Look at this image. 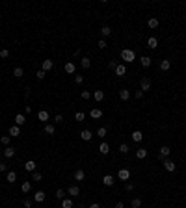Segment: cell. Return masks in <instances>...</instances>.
<instances>
[{
	"label": "cell",
	"instance_id": "1",
	"mask_svg": "<svg viewBox=\"0 0 186 208\" xmlns=\"http://www.w3.org/2000/svg\"><path fill=\"white\" fill-rule=\"evenodd\" d=\"M121 60L127 62V63H132L134 60H136V54H134V50H130V48H123L121 50Z\"/></svg>",
	"mask_w": 186,
	"mask_h": 208
},
{
	"label": "cell",
	"instance_id": "2",
	"mask_svg": "<svg viewBox=\"0 0 186 208\" xmlns=\"http://www.w3.org/2000/svg\"><path fill=\"white\" fill-rule=\"evenodd\" d=\"M162 164H164V169L168 171V173H173V171L177 169V164H175L173 160H169V158H166V160L162 162Z\"/></svg>",
	"mask_w": 186,
	"mask_h": 208
},
{
	"label": "cell",
	"instance_id": "3",
	"mask_svg": "<svg viewBox=\"0 0 186 208\" xmlns=\"http://www.w3.org/2000/svg\"><path fill=\"white\" fill-rule=\"evenodd\" d=\"M169 153H171V149H169V147L168 145H164V147H160V151H158V160H166V158H168V156H169Z\"/></svg>",
	"mask_w": 186,
	"mask_h": 208
},
{
	"label": "cell",
	"instance_id": "4",
	"mask_svg": "<svg viewBox=\"0 0 186 208\" xmlns=\"http://www.w3.org/2000/svg\"><path fill=\"white\" fill-rule=\"evenodd\" d=\"M117 179L121 180V182H127V180L130 179V171H128V169H119V171H117Z\"/></svg>",
	"mask_w": 186,
	"mask_h": 208
},
{
	"label": "cell",
	"instance_id": "5",
	"mask_svg": "<svg viewBox=\"0 0 186 208\" xmlns=\"http://www.w3.org/2000/svg\"><path fill=\"white\" fill-rule=\"evenodd\" d=\"M41 69L45 71V73L52 71V69H54V62H52V60H43V63H41Z\"/></svg>",
	"mask_w": 186,
	"mask_h": 208
},
{
	"label": "cell",
	"instance_id": "6",
	"mask_svg": "<svg viewBox=\"0 0 186 208\" xmlns=\"http://www.w3.org/2000/svg\"><path fill=\"white\" fill-rule=\"evenodd\" d=\"M37 119L41 121V123L47 125V123H48V111H47V110H39V111H37Z\"/></svg>",
	"mask_w": 186,
	"mask_h": 208
},
{
	"label": "cell",
	"instance_id": "7",
	"mask_svg": "<svg viewBox=\"0 0 186 208\" xmlns=\"http://www.w3.org/2000/svg\"><path fill=\"white\" fill-rule=\"evenodd\" d=\"M151 85H153V84H151V80H149V78H142V82H140V89H142L143 93H145V91H149V89H151Z\"/></svg>",
	"mask_w": 186,
	"mask_h": 208
},
{
	"label": "cell",
	"instance_id": "8",
	"mask_svg": "<svg viewBox=\"0 0 186 208\" xmlns=\"http://www.w3.org/2000/svg\"><path fill=\"white\" fill-rule=\"evenodd\" d=\"M8 132H9V138H19V136H21V126L13 125V126H11V128H9Z\"/></svg>",
	"mask_w": 186,
	"mask_h": 208
},
{
	"label": "cell",
	"instance_id": "9",
	"mask_svg": "<svg viewBox=\"0 0 186 208\" xmlns=\"http://www.w3.org/2000/svg\"><path fill=\"white\" fill-rule=\"evenodd\" d=\"M102 184L108 186V188H112V186L115 184V179H114L112 175H104V176H102Z\"/></svg>",
	"mask_w": 186,
	"mask_h": 208
},
{
	"label": "cell",
	"instance_id": "10",
	"mask_svg": "<svg viewBox=\"0 0 186 208\" xmlns=\"http://www.w3.org/2000/svg\"><path fill=\"white\" fill-rule=\"evenodd\" d=\"M36 167H37V164L34 160H28V162H24V169L28 171V173H34L36 171Z\"/></svg>",
	"mask_w": 186,
	"mask_h": 208
},
{
	"label": "cell",
	"instance_id": "11",
	"mask_svg": "<svg viewBox=\"0 0 186 208\" xmlns=\"http://www.w3.org/2000/svg\"><path fill=\"white\" fill-rule=\"evenodd\" d=\"M63 71H65V73H67V74H73L74 71H77V65H74L73 62H67V63L63 65Z\"/></svg>",
	"mask_w": 186,
	"mask_h": 208
},
{
	"label": "cell",
	"instance_id": "12",
	"mask_svg": "<svg viewBox=\"0 0 186 208\" xmlns=\"http://www.w3.org/2000/svg\"><path fill=\"white\" fill-rule=\"evenodd\" d=\"M45 197H47V195H45V191H41V190H39V191H34V202H43Z\"/></svg>",
	"mask_w": 186,
	"mask_h": 208
},
{
	"label": "cell",
	"instance_id": "13",
	"mask_svg": "<svg viewBox=\"0 0 186 208\" xmlns=\"http://www.w3.org/2000/svg\"><path fill=\"white\" fill-rule=\"evenodd\" d=\"M115 74H117V76H125V74H127V65L119 63L117 67H115Z\"/></svg>",
	"mask_w": 186,
	"mask_h": 208
},
{
	"label": "cell",
	"instance_id": "14",
	"mask_svg": "<svg viewBox=\"0 0 186 208\" xmlns=\"http://www.w3.org/2000/svg\"><path fill=\"white\" fill-rule=\"evenodd\" d=\"M80 138H82L84 141H89V139L93 138V132H91V130H88V128H84L82 132H80Z\"/></svg>",
	"mask_w": 186,
	"mask_h": 208
},
{
	"label": "cell",
	"instance_id": "15",
	"mask_svg": "<svg viewBox=\"0 0 186 208\" xmlns=\"http://www.w3.org/2000/svg\"><path fill=\"white\" fill-rule=\"evenodd\" d=\"M130 138H132V141H136V143H140V141L143 139V134L140 130H134L132 134H130Z\"/></svg>",
	"mask_w": 186,
	"mask_h": 208
},
{
	"label": "cell",
	"instance_id": "16",
	"mask_svg": "<svg viewBox=\"0 0 186 208\" xmlns=\"http://www.w3.org/2000/svg\"><path fill=\"white\" fill-rule=\"evenodd\" d=\"M67 193L71 195V197H78V195H80V188H78V186H69Z\"/></svg>",
	"mask_w": 186,
	"mask_h": 208
},
{
	"label": "cell",
	"instance_id": "17",
	"mask_svg": "<svg viewBox=\"0 0 186 208\" xmlns=\"http://www.w3.org/2000/svg\"><path fill=\"white\" fill-rule=\"evenodd\" d=\"M99 153H100V154H108V153H110V145L106 143V141H102V143L99 145Z\"/></svg>",
	"mask_w": 186,
	"mask_h": 208
},
{
	"label": "cell",
	"instance_id": "18",
	"mask_svg": "<svg viewBox=\"0 0 186 208\" xmlns=\"http://www.w3.org/2000/svg\"><path fill=\"white\" fill-rule=\"evenodd\" d=\"M84 179H86V173H84V169H77V171H74V180L82 182Z\"/></svg>",
	"mask_w": 186,
	"mask_h": 208
},
{
	"label": "cell",
	"instance_id": "19",
	"mask_svg": "<svg viewBox=\"0 0 186 208\" xmlns=\"http://www.w3.org/2000/svg\"><path fill=\"white\" fill-rule=\"evenodd\" d=\"M24 123H26V117H24L22 113H17V115H15V125H17V126H21V125H24Z\"/></svg>",
	"mask_w": 186,
	"mask_h": 208
},
{
	"label": "cell",
	"instance_id": "20",
	"mask_svg": "<svg viewBox=\"0 0 186 208\" xmlns=\"http://www.w3.org/2000/svg\"><path fill=\"white\" fill-rule=\"evenodd\" d=\"M171 69V62L169 60H162L160 62V71H169Z\"/></svg>",
	"mask_w": 186,
	"mask_h": 208
},
{
	"label": "cell",
	"instance_id": "21",
	"mask_svg": "<svg viewBox=\"0 0 186 208\" xmlns=\"http://www.w3.org/2000/svg\"><path fill=\"white\" fill-rule=\"evenodd\" d=\"M93 99L97 100V102H100V100L104 99V91H102V89H97V91H93Z\"/></svg>",
	"mask_w": 186,
	"mask_h": 208
},
{
	"label": "cell",
	"instance_id": "22",
	"mask_svg": "<svg viewBox=\"0 0 186 208\" xmlns=\"http://www.w3.org/2000/svg\"><path fill=\"white\" fill-rule=\"evenodd\" d=\"M89 115H91V119H100L102 117V111H100L99 108H93L91 111H89Z\"/></svg>",
	"mask_w": 186,
	"mask_h": 208
},
{
	"label": "cell",
	"instance_id": "23",
	"mask_svg": "<svg viewBox=\"0 0 186 208\" xmlns=\"http://www.w3.org/2000/svg\"><path fill=\"white\" fill-rule=\"evenodd\" d=\"M6 180L9 182V184H13V182L17 180V173H15V171H8V175H6Z\"/></svg>",
	"mask_w": 186,
	"mask_h": 208
},
{
	"label": "cell",
	"instance_id": "24",
	"mask_svg": "<svg viewBox=\"0 0 186 208\" xmlns=\"http://www.w3.org/2000/svg\"><path fill=\"white\" fill-rule=\"evenodd\" d=\"M147 47H149V48H157V47H158V39H157V37H149V39H147Z\"/></svg>",
	"mask_w": 186,
	"mask_h": 208
},
{
	"label": "cell",
	"instance_id": "25",
	"mask_svg": "<svg viewBox=\"0 0 186 208\" xmlns=\"http://www.w3.org/2000/svg\"><path fill=\"white\" fill-rule=\"evenodd\" d=\"M4 156H6V158H13V156H15V149H13V147H6V149H4Z\"/></svg>",
	"mask_w": 186,
	"mask_h": 208
},
{
	"label": "cell",
	"instance_id": "26",
	"mask_svg": "<svg viewBox=\"0 0 186 208\" xmlns=\"http://www.w3.org/2000/svg\"><path fill=\"white\" fill-rule=\"evenodd\" d=\"M136 158H138V160L147 158V149H138V151H136Z\"/></svg>",
	"mask_w": 186,
	"mask_h": 208
},
{
	"label": "cell",
	"instance_id": "27",
	"mask_svg": "<svg viewBox=\"0 0 186 208\" xmlns=\"http://www.w3.org/2000/svg\"><path fill=\"white\" fill-rule=\"evenodd\" d=\"M119 99H121V100H128L130 99V91L128 89H121V91H119Z\"/></svg>",
	"mask_w": 186,
	"mask_h": 208
},
{
	"label": "cell",
	"instance_id": "28",
	"mask_svg": "<svg viewBox=\"0 0 186 208\" xmlns=\"http://www.w3.org/2000/svg\"><path fill=\"white\" fill-rule=\"evenodd\" d=\"M80 65H82V69H89V67H91V60H89V58H82V60H80Z\"/></svg>",
	"mask_w": 186,
	"mask_h": 208
},
{
	"label": "cell",
	"instance_id": "29",
	"mask_svg": "<svg viewBox=\"0 0 186 208\" xmlns=\"http://www.w3.org/2000/svg\"><path fill=\"white\" fill-rule=\"evenodd\" d=\"M54 132H56V126H54V125H50V123H47V125H45V134H54Z\"/></svg>",
	"mask_w": 186,
	"mask_h": 208
},
{
	"label": "cell",
	"instance_id": "30",
	"mask_svg": "<svg viewBox=\"0 0 186 208\" xmlns=\"http://www.w3.org/2000/svg\"><path fill=\"white\" fill-rule=\"evenodd\" d=\"M13 76H15V78H22V76H24L22 67H15V69H13Z\"/></svg>",
	"mask_w": 186,
	"mask_h": 208
},
{
	"label": "cell",
	"instance_id": "31",
	"mask_svg": "<svg viewBox=\"0 0 186 208\" xmlns=\"http://www.w3.org/2000/svg\"><path fill=\"white\" fill-rule=\"evenodd\" d=\"M97 136H99L100 139H104V138H106V136H108V130L104 128V126H100V128L97 130Z\"/></svg>",
	"mask_w": 186,
	"mask_h": 208
},
{
	"label": "cell",
	"instance_id": "32",
	"mask_svg": "<svg viewBox=\"0 0 186 208\" xmlns=\"http://www.w3.org/2000/svg\"><path fill=\"white\" fill-rule=\"evenodd\" d=\"M110 34H112V30H110L108 26H102V28H100V35H102V39H106Z\"/></svg>",
	"mask_w": 186,
	"mask_h": 208
},
{
	"label": "cell",
	"instance_id": "33",
	"mask_svg": "<svg viewBox=\"0 0 186 208\" xmlns=\"http://www.w3.org/2000/svg\"><path fill=\"white\" fill-rule=\"evenodd\" d=\"M140 62H142L143 67H151V58H149V56H142V58H140Z\"/></svg>",
	"mask_w": 186,
	"mask_h": 208
},
{
	"label": "cell",
	"instance_id": "34",
	"mask_svg": "<svg viewBox=\"0 0 186 208\" xmlns=\"http://www.w3.org/2000/svg\"><path fill=\"white\" fill-rule=\"evenodd\" d=\"M30 190H32V184H30L28 180H26V182H22V186H21V191H22V193H28Z\"/></svg>",
	"mask_w": 186,
	"mask_h": 208
},
{
	"label": "cell",
	"instance_id": "35",
	"mask_svg": "<svg viewBox=\"0 0 186 208\" xmlns=\"http://www.w3.org/2000/svg\"><path fill=\"white\" fill-rule=\"evenodd\" d=\"M62 208H73V201L67 199V197H65V199H62Z\"/></svg>",
	"mask_w": 186,
	"mask_h": 208
},
{
	"label": "cell",
	"instance_id": "36",
	"mask_svg": "<svg viewBox=\"0 0 186 208\" xmlns=\"http://www.w3.org/2000/svg\"><path fill=\"white\" fill-rule=\"evenodd\" d=\"M147 26H149V28H157V26H158V19H154V17L149 19V21H147Z\"/></svg>",
	"mask_w": 186,
	"mask_h": 208
},
{
	"label": "cell",
	"instance_id": "37",
	"mask_svg": "<svg viewBox=\"0 0 186 208\" xmlns=\"http://www.w3.org/2000/svg\"><path fill=\"white\" fill-rule=\"evenodd\" d=\"M9 141H11L9 136H2V138H0V143H2L4 147H9Z\"/></svg>",
	"mask_w": 186,
	"mask_h": 208
},
{
	"label": "cell",
	"instance_id": "38",
	"mask_svg": "<svg viewBox=\"0 0 186 208\" xmlns=\"http://www.w3.org/2000/svg\"><path fill=\"white\" fill-rule=\"evenodd\" d=\"M32 179H34V182H41V180H43V175L37 173V171H34V173H32Z\"/></svg>",
	"mask_w": 186,
	"mask_h": 208
},
{
	"label": "cell",
	"instance_id": "39",
	"mask_svg": "<svg viewBox=\"0 0 186 208\" xmlns=\"http://www.w3.org/2000/svg\"><path fill=\"white\" fill-rule=\"evenodd\" d=\"M130 206H132V208H140V206H142V199H138V197L132 199V201H130Z\"/></svg>",
	"mask_w": 186,
	"mask_h": 208
},
{
	"label": "cell",
	"instance_id": "40",
	"mask_svg": "<svg viewBox=\"0 0 186 208\" xmlns=\"http://www.w3.org/2000/svg\"><path fill=\"white\" fill-rule=\"evenodd\" d=\"M84 117H86V113H84V111H77V113H74V119H77L78 123H82Z\"/></svg>",
	"mask_w": 186,
	"mask_h": 208
},
{
	"label": "cell",
	"instance_id": "41",
	"mask_svg": "<svg viewBox=\"0 0 186 208\" xmlns=\"http://www.w3.org/2000/svg\"><path fill=\"white\" fill-rule=\"evenodd\" d=\"M119 151H121V154H127L128 151H130V147L127 143H121V145H119Z\"/></svg>",
	"mask_w": 186,
	"mask_h": 208
},
{
	"label": "cell",
	"instance_id": "42",
	"mask_svg": "<svg viewBox=\"0 0 186 208\" xmlns=\"http://www.w3.org/2000/svg\"><path fill=\"white\" fill-rule=\"evenodd\" d=\"M54 195H56V199H60V201L65 199V191L62 190V188H60V190H56V193H54Z\"/></svg>",
	"mask_w": 186,
	"mask_h": 208
},
{
	"label": "cell",
	"instance_id": "43",
	"mask_svg": "<svg viewBox=\"0 0 186 208\" xmlns=\"http://www.w3.org/2000/svg\"><path fill=\"white\" fill-rule=\"evenodd\" d=\"M0 58H2V60L9 58V50H8V48H2V50H0Z\"/></svg>",
	"mask_w": 186,
	"mask_h": 208
},
{
	"label": "cell",
	"instance_id": "44",
	"mask_svg": "<svg viewBox=\"0 0 186 208\" xmlns=\"http://www.w3.org/2000/svg\"><path fill=\"white\" fill-rule=\"evenodd\" d=\"M36 76H37V80H43L45 76H47V73H45V71H43V69H39V71H37V73H36Z\"/></svg>",
	"mask_w": 186,
	"mask_h": 208
},
{
	"label": "cell",
	"instance_id": "45",
	"mask_svg": "<svg viewBox=\"0 0 186 208\" xmlns=\"http://www.w3.org/2000/svg\"><path fill=\"white\" fill-rule=\"evenodd\" d=\"M97 47H99V48H106V47H108V43H106V39H99V43H97Z\"/></svg>",
	"mask_w": 186,
	"mask_h": 208
},
{
	"label": "cell",
	"instance_id": "46",
	"mask_svg": "<svg viewBox=\"0 0 186 208\" xmlns=\"http://www.w3.org/2000/svg\"><path fill=\"white\" fill-rule=\"evenodd\" d=\"M74 84H84V76H82V74H77V76H74Z\"/></svg>",
	"mask_w": 186,
	"mask_h": 208
},
{
	"label": "cell",
	"instance_id": "47",
	"mask_svg": "<svg viewBox=\"0 0 186 208\" xmlns=\"http://www.w3.org/2000/svg\"><path fill=\"white\" fill-rule=\"evenodd\" d=\"M80 97H82L84 100H88V99H91V93H89V91H82V93H80Z\"/></svg>",
	"mask_w": 186,
	"mask_h": 208
},
{
	"label": "cell",
	"instance_id": "48",
	"mask_svg": "<svg viewBox=\"0 0 186 208\" xmlns=\"http://www.w3.org/2000/svg\"><path fill=\"white\" fill-rule=\"evenodd\" d=\"M54 123H58V125H60V123H63V115H62V113H58L56 117H54Z\"/></svg>",
	"mask_w": 186,
	"mask_h": 208
},
{
	"label": "cell",
	"instance_id": "49",
	"mask_svg": "<svg viewBox=\"0 0 186 208\" xmlns=\"http://www.w3.org/2000/svg\"><path fill=\"white\" fill-rule=\"evenodd\" d=\"M22 204H24V208H32V204H34V202L30 201V199H24V202H22Z\"/></svg>",
	"mask_w": 186,
	"mask_h": 208
},
{
	"label": "cell",
	"instance_id": "50",
	"mask_svg": "<svg viewBox=\"0 0 186 208\" xmlns=\"http://www.w3.org/2000/svg\"><path fill=\"white\" fill-rule=\"evenodd\" d=\"M125 190H127V191H132V190H134V184H132V182H127V186H125Z\"/></svg>",
	"mask_w": 186,
	"mask_h": 208
},
{
	"label": "cell",
	"instance_id": "51",
	"mask_svg": "<svg viewBox=\"0 0 186 208\" xmlns=\"http://www.w3.org/2000/svg\"><path fill=\"white\" fill-rule=\"evenodd\" d=\"M134 97H136V99H142V97H143V91H142V89H138L136 93H134Z\"/></svg>",
	"mask_w": 186,
	"mask_h": 208
},
{
	"label": "cell",
	"instance_id": "52",
	"mask_svg": "<svg viewBox=\"0 0 186 208\" xmlns=\"http://www.w3.org/2000/svg\"><path fill=\"white\" fill-rule=\"evenodd\" d=\"M117 65H119L117 62H110V63H108V67H110V69H114V71H115V67H117Z\"/></svg>",
	"mask_w": 186,
	"mask_h": 208
},
{
	"label": "cell",
	"instance_id": "53",
	"mask_svg": "<svg viewBox=\"0 0 186 208\" xmlns=\"http://www.w3.org/2000/svg\"><path fill=\"white\" fill-rule=\"evenodd\" d=\"M4 171H8V164H0V173H4Z\"/></svg>",
	"mask_w": 186,
	"mask_h": 208
},
{
	"label": "cell",
	"instance_id": "54",
	"mask_svg": "<svg viewBox=\"0 0 186 208\" xmlns=\"http://www.w3.org/2000/svg\"><path fill=\"white\" fill-rule=\"evenodd\" d=\"M24 111H26V113H30V111H32V106L26 104V106H24Z\"/></svg>",
	"mask_w": 186,
	"mask_h": 208
},
{
	"label": "cell",
	"instance_id": "55",
	"mask_svg": "<svg viewBox=\"0 0 186 208\" xmlns=\"http://www.w3.org/2000/svg\"><path fill=\"white\" fill-rule=\"evenodd\" d=\"M115 208H125V204H123V202H117V204H115Z\"/></svg>",
	"mask_w": 186,
	"mask_h": 208
},
{
	"label": "cell",
	"instance_id": "56",
	"mask_svg": "<svg viewBox=\"0 0 186 208\" xmlns=\"http://www.w3.org/2000/svg\"><path fill=\"white\" fill-rule=\"evenodd\" d=\"M89 208H100V206L97 204V202H93V204H91V206H89Z\"/></svg>",
	"mask_w": 186,
	"mask_h": 208
},
{
	"label": "cell",
	"instance_id": "57",
	"mask_svg": "<svg viewBox=\"0 0 186 208\" xmlns=\"http://www.w3.org/2000/svg\"><path fill=\"white\" fill-rule=\"evenodd\" d=\"M0 19H2V15H0Z\"/></svg>",
	"mask_w": 186,
	"mask_h": 208
},
{
	"label": "cell",
	"instance_id": "58",
	"mask_svg": "<svg viewBox=\"0 0 186 208\" xmlns=\"http://www.w3.org/2000/svg\"><path fill=\"white\" fill-rule=\"evenodd\" d=\"M80 208H84V206H80Z\"/></svg>",
	"mask_w": 186,
	"mask_h": 208
}]
</instances>
